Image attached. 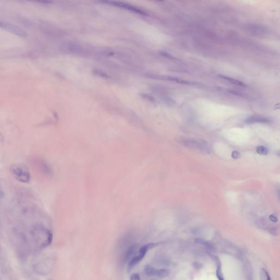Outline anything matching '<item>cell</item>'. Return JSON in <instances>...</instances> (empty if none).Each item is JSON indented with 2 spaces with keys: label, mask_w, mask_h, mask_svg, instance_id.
Masks as SVG:
<instances>
[{
  "label": "cell",
  "mask_w": 280,
  "mask_h": 280,
  "mask_svg": "<svg viewBox=\"0 0 280 280\" xmlns=\"http://www.w3.org/2000/svg\"><path fill=\"white\" fill-rule=\"evenodd\" d=\"M0 28L4 30H7L12 34L19 36L21 37L26 36V34L24 30L18 27L17 26L14 25L12 24L8 23L7 22H3L0 20Z\"/></svg>",
  "instance_id": "8992f818"
},
{
  "label": "cell",
  "mask_w": 280,
  "mask_h": 280,
  "mask_svg": "<svg viewBox=\"0 0 280 280\" xmlns=\"http://www.w3.org/2000/svg\"><path fill=\"white\" fill-rule=\"evenodd\" d=\"M170 274V270L168 269H156V276L160 278H164L169 276Z\"/></svg>",
  "instance_id": "9c48e42d"
},
{
  "label": "cell",
  "mask_w": 280,
  "mask_h": 280,
  "mask_svg": "<svg viewBox=\"0 0 280 280\" xmlns=\"http://www.w3.org/2000/svg\"><path fill=\"white\" fill-rule=\"evenodd\" d=\"M270 219L272 220L273 222H277V219H276L275 217H274V216H270Z\"/></svg>",
  "instance_id": "e0dca14e"
},
{
  "label": "cell",
  "mask_w": 280,
  "mask_h": 280,
  "mask_svg": "<svg viewBox=\"0 0 280 280\" xmlns=\"http://www.w3.org/2000/svg\"><path fill=\"white\" fill-rule=\"evenodd\" d=\"M270 120L267 118L261 117V116H252L248 117L245 120V123L247 124L253 123H269Z\"/></svg>",
  "instance_id": "52a82bcc"
},
{
  "label": "cell",
  "mask_w": 280,
  "mask_h": 280,
  "mask_svg": "<svg viewBox=\"0 0 280 280\" xmlns=\"http://www.w3.org/2000/svg\"><path fill=\"white\" fill-rule=\"evenodd\" d=\"M156 269L153 267L152 266L150 265H146L144 269L145 273V275L148 276L152 277V276H156Z\"/></svg>",
  "instance_id": "30bf717a"
},
{
  "label": "cell",
  "mask_w": 280,
  "mask_h": 280,
  "mask_svg": "<svg viewBox=\"0 0 280 280\" xmlns=\"http://www.w3.org/2000/svg\"><path fill=\"white\" fill-rule=\"evenodd\" d=\"M139 248V245L137 244H130L129 246H128L120 257L119 263L120 265H125L127 262L130 261L134 257V256L137 252Z\"/></svg>",
  "instance_id": "5b68a950"
},
{
  "label": "cell",
  "mask_w": 280,
  "mask_h": 280,
  "mask_svg": "<svg viewBox=\"0 0 280 280\" xmlns=\"http://www.w3.org/2000/svg\"><path fill=\"white\" fill-rule=\"evenodd\" d=\"M180 142L186 146L197 149L201 152L208 153L210 151V147L208 143L203 140L184 139L181 140Z\"/></svg>",
  "instance_id": "277c9868"
},
{
  "label": "cell",
  "mask_w": 280,
  "mask_h": 280,
  "mask_svg": "<svg viewBox=\"0 0 280 280\" xmlns=\"http://www.w3.org/2000/svg\"><path fill=\"white\" fill-rule=\"evenodd\" d=\"M218 77H219L222 79L228 81L229 82H230V83L234 84H235V85L241 86V87H246V85L245 84L239 81L238 80H236V79H234V78H230V77H226V76H223V75H219V76H218Z\"/></svg>",
  "instance_id": "ba28073f"
},
{
  "label": "cell",
  "mask_w": 280,
  "mask_h": 280,
  "mask_svg": "<svg viewBox=\"0 0 280 280\" xmlns=\"http://www.w3.org/2000/svg\"><path fill=\"white\" fill-rule=\"evenodd\" d=\"M195 242L197 244L205 246L207 248H210V249L213 248V246L211 244H210L209 242L205 241L204 240L201 239H197L195 240Z\"/></svg>",
  "instance_id": "8fae6325"
},
{
  "label": "cell",
  "mask_w": 280,
  "mask_h": 280,
  "mask_svg": "<svg viewBox=\"0 0 280 280\" xmlns=\"http://www.w3.org/2000/svg\"><path fill=\"white\" fill-rule=\"evenodd\" d=\"M260 277H261V280H271L269 274L267 272V271L262 268L260 272Z\"/></svg>",
  "instance_id": "4fadbf2b"
},
{
  "label": "cell",
  "mask_w": 280,
  "mask_h": 280,
  "mask_svg": "<svg viewBox=\"0 0 280 280\" xmlns=\"http://www.w3.org/2000/svg\"><path fill=\"white\" fill-rule=\"evenodd\" d=\"M130 280H141L139 274L137 273L132 274L130 276Z\"/></svg>",
  "instance_id": "9a60e30c"
},
{
  "label": "cell",
  "mask_w": 280,
  "mask_h": 280,
  "mask_svg": "<svg viewBox=\"0 0 280 280\" xmlns=\"http://www.w3.org/2000/svg\"><path fill=\"white\" fill-rule=\"evenodd\" d=\"M32 235L39 246L45 248L51 244L53 235L51 231L42 225H37L32 229Z\"/></svg>",
  "instance_id": "6da1fadb"
},
{
  "label": "cell",
  "mask_w": 280,
  "mask_h": 280,
  "mask_svg": "<svg viewBox=\"0 0 280 280\" xmlns=\"http://www.w3.org/2000/svg\"><path fill=\"white\" fill-rule=\"evenodd\" d=\"M216 276L218 278V280H225L224 275L223 273L221 267V265L220 264H218L216 270Z\"/></svg>",
  "instance_id": "7c38bea8"
},
{
  "label": "cell",
  "mask_w": 280,
  "mask_h": 280,
  "mask_svg": "<svg viewBox=\"0 0 280 280\" xmlns=\"http://www.w3.org/2000/svg\"><path fill=\"white\" fill-rule=\"evenodd\" d=\"M257 152L259 154L266 155L267 153V148L263 146H259L257 148Z\"/></svg>",
  "instance_id": "5bb4252c"
},
{
  "label": "cell",
  "mask_w": 280,
  "mask_h": 280,
  "mask_svg": "<svg viewBox=\"0 0 280 280\" xmlns=\"http://www.w3.org/2000/svg\"><path fill=\"white\" fill-rule=\"evenodd\" d=\"M10 172L15 180L22 183H28L31 175L27 166L24 164H13L10 167Z\"/></svg>",
  "instance_id": "7a4b0ae2"
},
{
  "label": "cell",
  "mask_w": 280,
  "mask_h": 280,
  "mask_svg": "<svg viewBox=\"0 0 280 280\" xmlns=\"http://www.w3.org/2000/svg\"><path fill=\"white\" fill-rule=\"evenodd\" d=\"M156 244H155V243H149V244H145V245L142 246L139 249V255L133 257V258L129 262L128 271L130 272L131 270L133 269L136 265L138 264L143 259L148 251L151 249H152V248H153L154 247L156 246Z\"/></svg>",
  "instance_id": "3957f363"
},
{
  "label": "cell",
  "mask_w": 280,
  "mask_h": 280,
  "mask_svg": "<svg viewBox=\"0 0 280 280\" xmlns=\"http://www.w3.org/2000/svg\"><path fill=\"white\" fill-rule=\"evenodd\" d=\"M232 156L234 158H238L240 156L239 153H238L237 152H236V151H234V152L232 153Z\"/></svg>",
  "instance_id": "2e32d148"
}]
</instances>
